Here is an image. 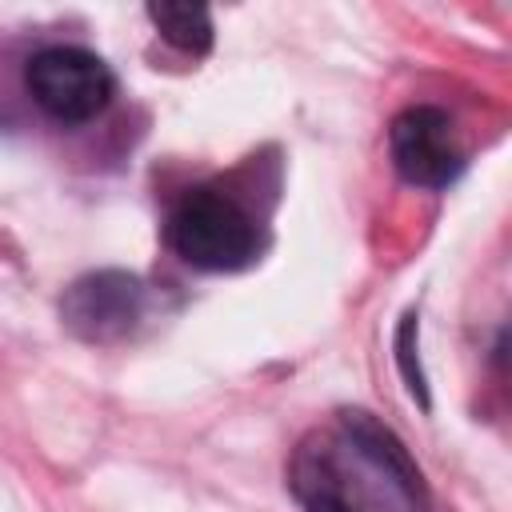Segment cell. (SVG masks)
Returning <instances> with one entry per match:
<instances>
[{
	"label": "cell",
	"instance_id": "obj_1",
	"mask_svg": "<svg viewBox=\"0 0 512 512\" xmlns=\"http://www.w3.org/2000/svg\"><path fill=\"white\" fill-rule=\"evenodd\" d=\"M288 488L304 512H424V480L408 448L376 416L348 408L312 428L292 460Z\"/></svg>",
	"mask_w": 512,
	"mask_h": 512
},
{
	"label": "cell",
	"instance_id": "obj_2",
	"mask_svg": "<svg viewBox=\"0 0 512 512\" xmlns=\"http://www.w3.org/2000/svg\"><path fill=\"white\" fill-rule=\"evenodd\" d=\"M172 252L200 272H236L256 260V220L220 188H192L168 216Z\"/></svg>",
	"mask_w": 512,
	"mask_h": 512
},
{
	"label": "cell",
	"instance_id": "obj_3",
	"mask_svg": "<svg viewBox=\"0 0 512 512\" xmlns=\"http://www.w3.org/2000/svg\"><path fill=\"white\" fill-rule=\"evenodd\" d=\"M24 80H28L32 100L64 124H84V120L100 116L116 88L112 68L96 52L72 48V44L40 48L28 60Z\"/></svg>",
	"mask_w": 512,
	"mask_h": 512
},
{
	"label": "cell",
	"instance_id": "obj_4",
	"mask_svg": "<svg viewBox=\"0 0 512 512\" xmlns=\"http://www.w3.org/2000/svg\"><path fill=\"white\" fill-rule=\"evenodd\" d=\"M388 148H392L396 172L416 188H444L464 168V152H460L456 128H452L448 112H440L432 104L404 108L392 120Z\"/></svg>",
	"mask_w": 512,
	"mask_h": 512
},
{
	"label": "cell",
	"instance_id": "obj_5",
	"mask_svg": "<svg viewBox=\"0 0 512 512\" xmlns=\"http://www.w3.org/2000/svg\"><path fill=\"white\" fill-rule=\"evenodd\" d=\"M140 312H144V284L132 272H116V268L80 276L60 300L64 324L88 344H112L128 336Z\"/></svg>",
	"mask_w": 512,
	"mask_h": 512
},
{
	"label": "cell",
	"instance_id": "obj_6",
	"mask_svg": "<svg viewBox=\"0 0 512 512\" xmlns=\"http://www.w3.org/2000/svg\"><path fill=\"white\" fill-rule=\"evenodd\" d=\"M148 20L180 52H208L212 44V16L204 4H172V0L148 4Z\"/></svg>",
	"mask_w": 512,
	"mask_h": 512
}]
</instances>
